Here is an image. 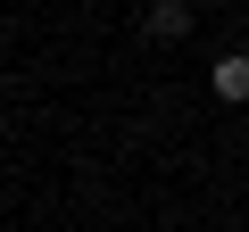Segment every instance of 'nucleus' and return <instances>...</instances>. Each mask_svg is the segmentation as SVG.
I'll return each mask as SVG.
<instances>
[{
    "mask_svg": "<svg viewBox=\"0 0 249 232\" xmlns=\"http://www.w3.org/2000/svg\"><path fill=\"white\" fill-rule=\"evenodd\" d=\"M191 33V9H183V0H158V9H150V42H183Z\"/></svg>",
    "mask_w": 249,
    "mask_h": 232,
    "instance_id": "nucleus-2",
    "label": "nucleus"
},
{
    "mask_svg": "<svg viewBox=\"0 0 249 232\" xmlns=\"http://www.w3.org/2000/svg\"><path fill=\"white\" fill-rule=\"evenodd\" d=\"M183 9H191V0H183Z\"/></svg>",
    "mask_w": 249,
    "mask_h": 232,
    "instance_id": "nucleus-3",
    "label": "nucleus"
},
{
    "mask_svg": "<svg viewBox=\"0 0 249 232\" xmlns=\"http://www.w3.org/2000/svg\"><path fill=\"white\" fill-rule=\"evenodd\" d=\"M208 91H216V99H249V58H241V50H232V58H216Z\"/></svg>",
    "mask_w": 249,
    "mask_h": 232,
    "instance_id": "nucleus-1",
    "label": "nucleus"
}]
</instances>
